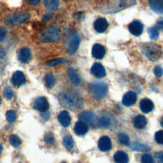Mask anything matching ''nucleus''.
Masks as SVG:
<instances>
[{"label":"nucleus","instance_id":"nucleus-1","mask_svg":"<svg viewBox=\"0 0 163 163\" xmlns=\"http://www.w3.org/2000/svg\"><path fill=\"white\" fill-rule=\"evenodd\" d=\"M62 106L72 110H78L82 108L84 101L78 93L74 90H66L58 96Z\"/></svg>","mask_w":163,"mask_h":163},{"label":"nucleus","instance_id":"nucleus-2","mask_svg":"<svg viewBox=\"0 0 163 163\" xmlns=\"http://www.w3.org/2000/svg\"><path fill=\"white\" fill-rule=\"evenodd\" d=\"M136 3V0H108L101 11L103 13L106 14L116 13L134 6Z\"/></svg>","mask_w":163,"mask_h":163},{"label":"nucleus","instance_id":"nucleus-3","mask_svg":"<svg viewBox=\"0 0 163 163\" xmlns=\"http://www.w3.org/2000/svg\"><path fill=\"white\" fill-rule=\"evenodd\" d=\"M142 52L150 61H156L162 55V50L161 46L153 42L145 43L142 46Z\"/></svg>","mask_w":163,"mask_h":163},{"label":"nucleus","instance_id":"nucleus-4","mask_svg":"<svg viewBox=\"0 0 163 163\" xmlns=\"http://www.w3.org/2000/svg\"><path fill=\"white\" fill-rule=\"evenodd\" d=\"M88 91L93 98L101 99L107 95L108 86L103 82H93L89 84Z\"/></svg>","mask_w":163,"mask_h":163},{"label":"nucleus","instance_id":"nucleus-5","mask_svg":"<svg viewBox=\"0 0 163 163\" xmlns=\"http://www.w3.org/2000/svg\"><path fill=\"white\" fill-rule=\"evenodd\" d=\"M40 38L42 42L46 43L59 42L61 38L59 29L55 26L46 27L41 33Z\"/></svg>","mask_w":163,"mask_h":163},{"label":"nucleus","instance_id":"nucleus-6","mask_svg":"<svg viewBox=\"0 0 163 163\" xmlns=\"http://www.w3.org/2000/svg\"><path fill=\"white\" fill-rule=\"evenodd\" d=\"M78 118L80 121L85 122L88 126L92 127H96L98 126L99 122L97 116L92 112L84 111L78 115Z\"/></svg>","mask_w":163,"mask_h":163},{"label":"nucleus","instance_id":"nucleus-7","mask_svg":"<svg viewBox=\"0 0 163 163\" xmlns=\"http://www.w3.org/2000/svg\"><path fill=\"white\" fill-rule=\"evenodd\" d=\"M30 18V14L27 13L16 14L8 17L5 20V24L7 26L19 25L25 22Z\"/></svg>","mask_w":163,"mask_h":163},{"label":"nucleus","instance_id":"nucleus-8","mask_svg":"<svg viewBox=\"0 0 163 163\" xmlns=\"http://www.w3.org/2000/svg\"><path fill=\"white\" fill-rule=\"evenodd\" d=\"M80 42V37L78 33H73L69 37L66 45L67 52L69 55L74 54L77 51Z\"/></svg>","mask_w":163,"mask_h":163},{"label":"nucleus","instance_id":"nucleus-9","mask_svg":"<svg viewBox=\"0 0 163 163\" xmlns=\"http://www.w3.org/2000/svg\"><path fill=\"white\" fill-rule=\"evenodd\" d=\"M49 103L46 98L38 97L33 101V108L40 112H45L49 108Z\"/></svg>","mask_w":163,"mask_h":163},{"label":"nucleus","instance_id":"nucleus-10","mask_svg":"<svg viewBox=\"0 0 163 163\" xmlns=\"http://www.w3.org/2000/svg\"><path fill=\"white\" fill-rule=\"evenodd\" d=\"M130 32L135 37L140 36L143 31V25L138 20H133L128 27Z\"/></svg>","mask_w":163,"mask_h":163},{"label":"nucleus","instance_id":"nucleus-11","mask_svg":"<svg viewBox=\"0 0 163 163\" xmlns=\"http://www.w3.org/2000/svg\"><path fill=\"white\" fill-rule=\"evenodd\" d=\"M11 82L15 87H20L26 82L25 75L21 71L15 72L11 78Z\"/></svg>","mask_w":163,"mask_h":163},{"label":"nucleus","instance_id":"nucleus-12","mask_svg":"<svg viewBox=\"0 0 163 163\" xmlns=\"http://www.w3.org/2000/svg\"><path fill=\"white\" fill-rule=\"evenodd\" d=\"M90 73L93 76L98 78H102L106 76V70L104 66L99 63H96L92 65Z\"/></svg>","mask_w":163,"mask_h":163},{"label":"nucleus","instance_id":"nucleus-13","mask_svg":"<svg viewBox=\"0 0 163 163\" xmlns=\"http://www.w3.org/2000/svg\"><path fill=\"white\" fill-rule=\"evenodd\" d=\"M106 54L105 48L99 43H96L92 46V55L96 59H102Z\"/></svg>","mask_w":163,"mask_h":163},{"label":"nucleus","instance_id":"nucleus-14","mask_svg":"<svg viewBox=\"0 0 163 163\" xmlns=\"http://www.w3.org/2000/svg\"><path fill=\"white\" fill-rule=\"evenodd\" d=\"M112 147L110 138L107 136H101L98 141V148L102 152H107Z\"/></svg>","mask_w":163,"mask_h":163},{"label":"nucleus","instance_id":"nucleus-15","mask_svg":"<svg viewBox=\"0 0 163 163\" xmlns=\"http://www.w3.org/2000/svg\"><path fill=\"white\" fill-rule=\"evenodd\" d=\"M108 28V22L105 18L100 17L94 22V28L95 31L99 33H102L105 31Z\"/></svg>","mask_w":163,"mask_h":163},{"label":"nucleus","instance_id":"nucleus-16","mask_svg":"<svg viewBox=\"0 0 163 163\" xmlns=\"http://www.w3.org/2000/svg\"><path fill=\"white\" fill-rule=\"evenodd\" d=\"M137 95L133 91H129L124 95L122 98V103L126 107H131L136 103Z\"/></svg>","mask_w":163,"mask_h":163},{"label":"nucleus","instance_id":"nucleus-17","mask_svg":"<svg viewBox=\"0 0 163 163\" xmlns=\"http://www.w3.org/2000/svg\"><path fill=\"white\" fill-rule=\"evenodd\" d=\"M154 108L153 102L148 98H144L139 103V108L145 113H148L152 112Z\"/></svg>","mask_w":163,"mask_h":163},{"label":"nucleus","instance_id":"nucleus-18","mask_svg":"<svg viewBox=\"0 0 163 163\" xmlns=\"http://www.w3.org/2000/svg\"><path fill=\"white\" fill-rule=\"evenodd\" d=\"M31 56V52L29 48L28 47H22L19 50V54H18V57L19 60L22 63H28Z\"/></svg>","mask_w":163,"mask_h":163},{"label":"nucleus","instance_id":"nucleus-19","mask_svg":"<svg viewBox=\"0 0 163 163\" xmlns=\"http://www.w3.org/2000/svg\"><path fill=\"white\" fill-rule=\"evenodd\" d=\"M58 120H59L60 124L64 127H67L71 124L72 119L69 112L66 110H63L59 113L57 116Z\"/></svg>","mask_w":163,"mask_h":163},{"label":"nucleus","instance_id":"nucleus-20","mask_svg":"<svg viewBox=\"0 0 163 163\" xmlns=\"http://www.w3.org/2000/svg\"><path fill=\"white\" fill-rule=\"evenodd\" d=\"M89 131V126L85 122L79 121L76 122L74 127V131L78 136H84Z\"/></svg>","mask_w":163,"mask_h":163},{"label":"nucleus","instance_id":"nucleus-21","mask_svg":"<svg viewBox=\"0 0 163 163\" xmlns=\"http://www.w3.org/2000/svg\"><path fill=\"white\" fill-rule=\"evenodd\" d=\"M148 5L154 12L163 14V0H148Z\"/></svg>","mask_w":163,"mask_h":163},{"label":"nucleus","instance_id":"nucleus-22","mask_svg":"<svg viewBox=\"0 0 163 163\" xmlns=\"http://www.w3.org/2000/svg\"><path fill=\"white\" fill-rule=\"evenodd\" d=\"M133 124L134 127L138 130H142L145 127L147 124V120L145 116L138 115L134 117L133 120Z\"/></svg>","mask_w":163,"mask_h":163},{"label":"nucleus","instance_id":"nucleus-23","mask_svg":"<svg viewBox=\"0 0 163 163\" xmlns=\"http://www.w3.org/2000/svg\"><path fill=\"white\" fill-rule=\"evenodd\" d=\"M113 159L116 163H128L129 157L122 150H119L113 155Z\"/></svg>","mask_w":163,"mask_h":163},{"label":"nucleus","instance_id":"nucleus-24","mask_svg":"<svg viewBox=\"0 0 163 163\" xmlns=\"http://www.w3.org/2000/svg\"><path fill=\"white\" fill-rule=\"evenodd\" d=\"M129 147L130 149L134 151H138V152H149L150 150V148L148 146L136 142L130 143Z\"/></svg>","mask_w":163,"mask_h":163},{"label":"nucleus","instance_id":"nucleus-25","mask_svg":"<svg viewBox=\"0 0 163 163\" xmlns=\"http://www.w3.org/2000/svg\"><path fill=\"white\" fill-rule=\"evenodd\" d=\"M68 77L72 82L76 86H78L80 84V78L77 72L73 68H70L68 69Z\"/></svg>","mask_w":163,"mask_h":163},{"label":"nucleus","instance_id":"nucleus-26","mask_svg":"<svg viewBox=\"0 0 163 163\" xmlns=\"http://www.w3.org/2000/svg\"><path fill=\"white\" fill-rule=\"evenodd\" d=\"M45 7L49 10L54 11L59 5V0H44Z\"/></svg>","mask_w":163,"mask_h":163},{"label":"nucleus","instance_id":"nucleus-27","mask_svg":"<svg viewBox=\"0 0 163 163\" xmlns=\"http://www.w3.org/2000/svg\"><path fill=\"white\" fill-rule=\"evenodd\" d=\"M44 80L46 87L49 89L53 88L55 84V78L52 74L49 73L45 75Z\"/></svg>","mask_w":163,"mask_h":163},{"label":"nucleus","instance_id":"nucleus-28","mask_svg":"<svg viewBox=\"0 0 163 163\" xmlns=\"http://www.w3.org/2000/svg\"><path fill=\"white\" fill-rule=\"evenodd\" d=\"M63 145L66 149H72L74 145V141L71 135L66 134L63 138Z\"/></svg>","mask_w":163,"mask_h":163},{"label":"nucleus","instance_id":"nucleus-29","mask_svg":"<svg viewBox=\"0 0 163 163\" xmlns=\"http://www.w3.org/2000/svg\"><path fill=\"white\" fill-rule=\"evenodd\" d=\"M99 125L104 128H108L111 126V119L107 115H103L98 119Z\"/></svg>","mask_w":163,"mask_h":163},{"label":"nucleus","instance_id":"nucleus-30","mask_svg":"<svg viewBox=\"0 0 163 163\" xmlns=\"http://www.w3.org/2000/svg\"><path fill=\"white\" fill-rule=\"evenodd\" d=\"M20 138L16 134H11L9 136V143L14 147H19L21 144Z\"/></svg>","mask_w":163,"mask_h":163},{"label":"nucleus","instance_id":"nucleus-31","mask_svg":"<svg viewBox=\"0 0 163 163\" xmlns=\"http://www.w3.org/2000/svg\"><path fill=\"white\" fill-rule=\"evenodd\" d=\"M66 63H67V60L64 59V58H55V59L49 61L47 63H46V65L50 67H52L62 64H66Z\"/></svg>","mask_w":163,"mask_h":163},{"label":"nucleus","instance_id":"nucleus-32","mask_svg":"<svg viewBox=\"0 0 163 163\" xmlns=\"http://www.w3.org/2000/svg\"><path fill=\"white\" fill-rule=\"evenodd\" d=\"M148 33L151 40H155L157 39L159 35V32L156 27H151L148 29Z\"/></svg>","mask_w":163,"mask_h":163},{"label":"nucleus","instance_id":"nucleus-33","mask_svg":"<svg viewBox=\"0 0 163 163\" xmlns=\"http://www.w3.org/2000/svg\"><path fill=\"white\" fill-rule=\"evenodd\" d=\"M119 142L121 145H129L130 143V137L125 133H120L118 134Z\"/></svg>","mask_w":163,"mask_h":163},{"label":"nucleus","instance_id":"nucleus-34","mask_svg":"<svg viewBox=\"0 0 163 163\" xmlns=\"http://www.w3.org/2000/svg\"><path fill=\"white\" fill-rule=\"evenodd\" d=\"M6 119L10 123L15 122L17 120L16 112L14 110H8L6 113Z\"/></svg>","mask_w":163,"mask_h":163},{"label":"nucleus","instance_id":"nucleus-35","mask_svg":"<svg viewBox=\"0 0 163 163\" xmlns=\"http://www.w3.org/2000/svg\"><path fill=\"white\" fill-rule=\"evenodd\" d=\"M3 95L8 99H11L14 96L13 89L10 87H6L3 90Z\"/></svg>","mask_w":163,"mask_h":163},{"label":"nucleus","instance_id":"nucleus-36","mask_svg":"<svg viewBox=\"0 0 163 163\" xmlns=\"http://www.w3.org/2000/svg\"><path fill=\"white\" fill-rule=\"evenodd\" d=\"M142 163H155L152 156L149 154H144L141 159Z\"/></svg>","mask_w":163,"mask_h":163},{"label":"nucleus","instance_id":"nucleus-37","mask_svg":"<svg viewBox=\"0 0 163 163\" xmlns=\"http://www.w3.org/2000/svg\"><path fill=\"white\" fill-rule=\"evenodd\" d=\"M155 140L157 143L163 145V130H160L156 133Z\"/></svg>","mask_w":163,"mask_h":163},{"label":"nucleus","instance_id":"nucleus-38","mask_svg":"<svg viewBox=\"0 0 163 163\" xmlns=\"http://www.w3.org/2000/svg\"><path fill=\"white\" fill-rule=\"evenodd\" d=\"M44 140L47 144H53L55 142L54 136L51 133L46 134L44 138Z\"/></svg>","mask_w":163,"mask_h":163},{"label":"nucleus","instance_id":"nucleus-39","mask_svg":"<svg viewBox=\"0 0 163 163\" xmlns=\"http://www.w3.org/2000/svg\"><path fill=\"white\" fill-rule=\"evenodd\" d=\"M154 73L156 77L161 78L163 75V69L161 66H156L154 68Z\"/></svg>","mask_w":163,"mask_h":163},{"label":"nucleus","instance_id":"nucleus-40","mask_svg":"<svg viewBox=\"0 0 163 163\" xmlns=\"http://www.w3.org/2000/svg\"><path fill=\"white\" fill-rule=\"evenodd\" d=\"M73 18L77 20H82L85 18V14L82 11H77L73 14Z\"/></svg>","mask_w":163,"mask_h":163},{"label":"nucleus","instance_id":"nucleus-41","mask_svg":"<svg viewBox=\"0 0 163 163\" xmlns=\"http://www.w3.org/2000/svg\"><path fill=\"white\" fill-rule=\"evenodd\" d=\"M7 35V30L4 27H0V42H3Z\"/></svg>","mask_w":163,"mask_h":163},{"label":"nucleus","instance_id":"nucleus-42","mask_svg":"<svg viewBox=\"0 0 163 163\" xmlns=\"http://www.w3.org/2000/svg\"><path fill=\"white\" fill-rule=\"evenodd\" d=\"M157 29L163 31V17L159 18L156 22V27Z\"/></svg>","mask_w":163,"mask_h":163},{"label":"nucleus","instance_id":"nucleus-43","mask_svg":"<svg viewBox=\"0 0 163 163\" xmlns=\"http://www.w3.org/2000/svg\"><path fill=\"white\" fill-rule=\"evenodd\" d=\"M155 156L159 163H163V152H162V151L157 152Z\"/></svg>","mask_w":163,"mask_h":163},{"label":"nucleus","instance_id":"nucleus-44","mask_svg":"<svg viewBox=\"0 0 163 163\" xmlns=\"http://www.w3.org/2000/svg\"><path fill=\"white\" fill-rule=\"evenodd\" d=\"M52 18V14L51 13H47L44 15V16L42 18V21L43 22H46L49 21Z\"/></svg>","mask_w":163,"mask_h":163},{"label":"nucleus","instance_id":"nucleus-45","mask_svg":"<svg viewBox=\"0 0 163 163\" xmlns=\"http://www.w3.org/2000/svg\"><path fill=\"white\" fill-rule=\"evenodd\" d=\"M41 116H42V118L44 120H49L50 119V117H51V113L49 112H43V113H42Z\"/></svg>","mask_w":163,"mask_h":163},{"label":"nucleus","instance_id":"nucleus-46","mask_svg":"<svg viewBox=\"0 0 163 163\" xmlns=\"http://www.w3.org/2000/svg\"><path fill=\"white\" fill-rule=\"evenodd\" d=\"M40 2V0H29V4L32 6H35L38 5Z\"/></svg>","mask_w":163,"mask_h":163},{"label":"nucleus","instance_id":"nucleus-47","mask_svg":"<svg viewBox=\"0 0 163 163\" xmlns=\"http://www.w3.org/2000/svg\"><path fill=\"white\" fill-rule=\"evenodd\" d=\"M3 147L2 146V145L0 143V154H1L2 153V151H3Z\"/></svg>","mask_w":163,"mask_h":163},{"label":"nucleus","instance_id":"nucleus-48","mask_svg":"<svg viewBox=\"0 0 163 163\" xmlns=\"http://www.w3.org/2000/svg\"><path fill=\"white\" fill-rule=\"evenodd\" d=\"M161 125L162 126V127H163V117L162 118V119L161 120Z\"/></svg>","mask_w":163,"mask_h":163},{"label":"nucleus","instance_id":"nucleus-49","mask_svg":"<svg viewBox=\"0 0 163 163\" xmlns=\"http://www.w3.org/2000/svg\"><path fill=\"white\" fill-rule=\"evenodd\" d=\"M1 104H2V99L0 98V105H1Z\"/></svg>","mask_w":163,"mask_h":163},{"label":"nucleus","instance_id":"nucleus-50","mask_svg":"<svg viewBox=\"0 0 163 163\" xmlns=\"http://www.w3.org/2000/svg\"><path fill=\"white\" fill-rule=\"evenodd\" d=\"M60 163H67V162H65V161H63V162H60Z\"/></svg>","mask_w":163,"mask_h":163}]
</instances>
